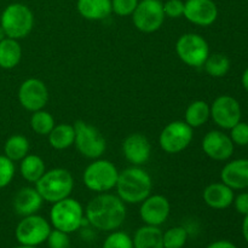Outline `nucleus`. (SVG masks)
<instances>
[{"mask_svg": "<svg viewBox=\"0 0 248 248\" xmlns=\"http://www.w3.org/2000/svg\"><path fill=\"white\" fill-rule=\"evenodd\" d=\"M19 172L24 181L35 184L46 172V165L39 155L28 154L21 160Z\"/></svg>", "mask_w": 248, "mask_h": 248, "instance_id": "obj_25", "label": "nucleus"}, {"mask_svg": "<svg viewBox=\"0 0 248 248\" xmlns=\"http://www.w3.org/2000/svg\"><path fill=\"white\" fill-rule=\"evenodd\" d=\"M176 52L179 60L186 65L200 68L210 56L207 40L198 33H186L176 43Z\"/></svg>", "mask_w": 248, "mask_h": 248, "instance_id": "obj_8", "label": "nucleus"}, {"mask_svg": "<svg viewBox=\"0 0 248 248\" xmlns=\"http://www.w3.org/2000/svg\"><path fill=\"white\" fill-rule=\"evenodd\" d=\"M241 84H242V86H244V89L248 92V68H246V69H245V72L242 73Z\"/></svg>", "mask_w": 248, "mask_h": 248, "instance_id": "obj_40", "label": "nucleus"}, {"mask_svg": "<svg viewBox=\"0 0 248 248\" xmlns=\"http://www.w3.org/2000/svg\"><path fill=\"white\" fill-rule=\"evenodd\" d=\"M211 118V108L210 104L205 101L191 102L186 108L184 114V121L190 126L191 128H198L205 125Z\"/></svg>", "mask_w": 248, "mask_h": 248, "instance_id": "obj_26", "label": "nucleus"}, {"mask_svg": "<svg viewBox=\"0 0 248 248\" xmlns=\"http://www.w3.org/2000/svg\"><path fill=\"white\" fill-rule=\"evenodd\" d=\"M87 223L102 232H114L126 219L125 202L118 195L101 193L89 201L85 210Z\"/></svg>", "mask_w": 248, "mask_h": 248, "instance_id": "obj_1", "label": "nucleus"}, {"mask_svg": "<svg viewBox=\"0 0 248 248\" xmlns=\"http://www.w3.org/2000/svg\"><path fill=\"white\" fill-rule=\"evenodd\" d=\"M19 104L26 110L34 113L45 108L48 102V90L45 82L36 78H29L19 85L18 93Z\"/></svg>", "mask_w": 248, "mask_h": 248, "instance_id": "obj_13", "label": "nucleus"}, {"mask_svg": "<svg viewBox=\"0 0 248 248\" xmlns=\"http://www.w3.org/2000/svg\"><path fill=\"white\" fill-rule=\"evenodd\" d=\"M85 219L86 218H85L84 208L81 203L75 199L65 198L52 203L50 220L55 229L72 234L81 228Z\"/></svg>", "mask_w": 248, "mask_h": 248, "instance_id": "obj_5", "label": "nucleus"}, {"mask_svg": "<svg viewBox=\"0 0 248 248\" xmlns=\"http://www.w3.org/2000/svg\"><path fill=\"white\" fill-rule=\"evenodd\" d=\"M232 205H234L235 210L237 211V213L242 216L248 215V193L244 191V193H240L239 195H236L232 201Z\"/></svg>", "mask_w": 248, "mask_h": 248, "instance_id": "obj_37", "label": "nucleus"}, {"mask_svg": "<svg viewBox=\"0 0 248 248\" xmlns=\"http://www.w3.org/2000/svg\"><path fill=\"white\" fill-rule=\"evenodd\" d=\"M123 154L133 166L147 164L152 155L149 140L142 133H131L123 142Z\"/></svg>", "mask_w": 248, "mask_h": 248, "instance_id": "obj_17", "label": "nucleus"}, {"mask_svg": "<svg viewBox=\"0 0 248 248\" xmlns=\"http://www.w3.org/2000/svg\"><path fill=\"white\" fill-rule=\"evenodd\" d=\"M22 60V47L18 40L5 38L0 41V68L14 69Z\"/></svg>", "mask_w": 248, "mask_h": 248, "instance_id": "obj_23", "label": "nucleus"}, {"mask_svg": "<svg viewBox=\"0 0 248 248\" xmlns=\"http://www.w3.org/2000/svg\"><path fill=\"white\" fill-rule=\"evenodd\" d=\"M229 137L232 138V143L240 147L248 145V124L240 121L236 125L230 128Z\"/></svg>", "mask_w": 248, "mask_h": 248, "instance_id": "obj_33", "label": "nucleus"}, {"mask_svg": "<svg viewBox=\"0 0 248 248\" xmlns=\"http://www.w3.org/2000/svg\"><path fill=\"white\" fill-rule=\"evenodd\" d=\"M202 67L210 77L223 78L229 73L230 60L223 53H210Z\"/></svg>", "mask_w": 248, "mask_h": 248, "instance_id": "obj_28", "label": "nucleus"}, {"mask_svg": "<svg viewBox=\"0 0 248 248\" xmlns=\"http://www.w3.org/2000/svg\"><path fill=\"white\" fill-rule=\"evenodd\" d=\"M119 171L115 165L106 159H96L85 169L82 181L89 190L97 194L108 193L115 188Z\"/></svg>", "mask_w": 248, "mask_h": 248, "instance_id": "obj_6", "label": "nucleus"}, {"mask_svg": "<svg viewBox=\"0 0 248 248\" xmlns=\"http://www.w3.org/2000/svg\"><path fill=\"white\" fill-rule=\"evenodd\" d=\"M210 108L211 119L223 130H230L232 126L241 121V106L234 97L222 94L212 102Z\"/></svg>", "mask_w": 248, "mask_h": 248, "instance_id": "obj_12", "label": "nucleus"}, {"mask_svg": "<svg viewBox=\"0 0 248 248\" xmlns=\"http://www.w3.org/2000/svg\"><path fill=\"white\" fill-rule=\"evenodd\" d=\"M194 128L186 121H172L162 128L159 136V144L167 154H178L189 147L194 137Z\"/></svg>", "mask_w": 248, "mask_h": 248, "instance_id": "obj_9", "label": "nucleus"}, {"mask_svg": "<svg viewBox=\"0 0 248 248\" xmlns=\"http://www.w3.org/2000/svg\"><path fill=\"white\" fill-rule=\"evenodd\" d=\"M46 241L50 248H70L69 234L58 229H51Z\"/></svg>", "mask_w": 248, "mask_h": 248, "instance_id": "obj_35", "label": "nucleus"}, {"mask_svg": "<svg viewBox=\"0 0 248 248\" xmlns=\"http://www.w3.org/2000/svg\"><path fill=\"white\" fill-rule=\"evenodd\" d=\"M234 198V190L223 182L208 184L203 189L202 193V199L205 203L213 210H225V208L230 207L232 205Z\"/></svg>", "mask_w": 248, "mask_h": 248, "instance_id": "obj_20", "label": "nucleus"}, {"mask_svg": "<svg viewBox=\"0 0 248 248\" xmlns=\"http://www.w3.org/2000/svg\"><path fill=\"white\" fill-rule=\"evenodd\" d=\"M51 225L47 220L39 215L23 217L17 224L15 236L19 245L38 247L47 240Z\"/></svg>", "mask_w": 248, "mask_h": 248, "instance_id": "obj_10", "label": "nucleus"}, {"mask_svg": "<svg viewBox=\"0 0 248 248\" xmlns=\"http://www.w3.org/2000/svg\"><path fill=\"white\" fill-rule=\"evenodd\" d=\"M102 248H133V241L128 234L124 232H111L104 240Z\"/></svg>", "mask_w": 248, "mask_h": 248, "instance_id": "obj_31", "label": "nucleus"}, {"mask_svg": "<svg viewBox=\"0 0 248 248\" xmlns=\"http://www.w3.org/2000/svg\"><path fill=\"white\" fill-rule=\"evenodd\" d=\"M165 248H183L188 240V232L183 227H173L162 234Z\"/></svg>", "mask_w": 248, "mask_h": 248, "instance_id": "obj_30", "label": "nucleus"}, {"mask_svg": "<svg viewBox=\"0 0 248 248\" xmlns=\"http://www.w3.org/2000/svg\"><path fill=\"white\" fill-rule=\"evenodd\" d=\"M5 38H7V36H6V34H5L4 29H2V28H1V26H0V41L4 40Z\"/></svg>", "mask_w": 248, "mask_h": 248, "instance_id": "obj_41", "label": "nucleus"}, {"mask_svg": "<svg viewBox=\"0 0 248 248\" xmlns=\"http://www.w3.org/2000/svg\"><path fill=\"white\" fill-rule=\"evenodd\" d=\"M183 16L195 26L208 27L217 19L218 7L213 0H186Z\"/></svg>", "mask_w": 248, "mask_h": 248, "instance_id": "obj_16", "label": "nucleus"}, {"mask_svg": "<svg viewBox=\"0 0 248 248\" xmlns=\"http://www.w3.org/2000/svg\"><path fill=\"white\" fill-rule=\"evenodd\" d=\"M162 234L159 227L145 224L136 232L132 240L133 248H165Z\"/></svg>", "mask_w": 248, "mask_h": 248, "instance_id": "obj_22", "label": "nucleus"}, {"mask_svg": "<svg viewBox=\"0 0 248 248\" xmlns=\"http://www.w3.org/2000/svg\"><path fill=\"white\" fill-rule=\"evenodd\" d=\"M171 212V205L167 198L155 194L149 195L140 202V216L144 224L160 227L169 218Z\"/></svg>", "mask_w": 248, "mask_h": 248, "instance_id": "obj_15", "label": "nucleus"}, {"mask_svg": "<svg viewBox=\"0 0 248 248\" xmlns=\"http://www.w3.org/2000/svg\"><path fill=\"white\" fill-rule=\"evenodd\" d=\"M203 153L215 161H227L234 154L235 144L229 135L218 130L206 133L201 143Z\"/></svg>", "mask_w": 248, "mask_h": 248, "instance_id": "obj_14", "label": "nucleus"}, {"mask_svg": "<svg viewBox=\"0 0 248 248\" xmlns=\"http://www.w3.org/2000/svg\"><path fill=\"white\" fill-rule=\"evenodd\" d=\"M132 22L142 33H154L165 22V12L160 0H140L133 11Z\"/></svg>", "mask_w": 248, "mask_h": 248, "instance_id": "obj_11", "label": "nucleus"}, {"mask_svg": "<svg viewBox=\"0 0 248 248\" xmlns=\"http://www.w3.org/2000/svg\"><path fill=\"white\" fill-rule=\"evenodd\" d=\"M28 138L22 135H12L6 140L4 144V155L11 161H21L29 153Z\"/></svg>", "mask_w": 248, "mask_h": 248, "instance_id": "obj_27", "label": "nucleus"}, {"mask_svg": "<svg viewBox=\"0 0 248 248\" xmlns=\"http://www.w3.org/2000/svg\"><path fill=\"white\" fill-rule=\"evenodd\" d=\"M35 189L44 201L55 203L69 198L74 189V179L68 170L57 167L46 171L35 183Z\"/></svg>", "mask_w": 248, "mask_h": 248, "instance_id": "obj_3", "label": "nucleus"}, {"mask_svg": "<svg viewBox=\"0 0 248 248\" xmlns=\"http://www.w3.org/2000/svg\"><path fill=\"white\" fill-rule=\"evenodd\" d=\"M164 6L165 16L171 18H179L184 14V1L182 0H167Z\"/></svg>", "mask_w": 248, "mask_h": 248, "instance_id": "obj_36", "label": "nucleus"}, {"mask_svg": "<svg viewBox=\"0 0 248 248\" xmlns=\"http://www.w3.org/2000/svg\"><path fill=\"white\" fill-rule=\"evenodd\" d=\"M75 147L87 159H99L107 149L106 138L94 126L82 120L75 121Z\"/></svg>", "mask_w": 248, "mask_h": 248, "instance_id": "obj_7", "label": "nucleus"}, {"mask_svg": "<svg viewBox=\"0 0 248 248\" xmlns=\"http://www.w3.org/2000/svg\"><path fill=\"white\" fill-rule=\"evenodd\" d=\"M140 0H111V12L121 17L131 16Z\"/></svg>", "mask_w": 248, "mask_h": 248, "instance_id": "obj_34", "label": "nucleus"}, {"mask_svg": "<svg viewBox=\"0 0 248 248\" xmlns=\"http://www.w3.org/2000/svg\"><path fill=\"white\" fill-rule=\"evenodd\" d=\"M0 26L7 38L21 40L29 35L34 26L31 10L21 2L7 5L0 16Z\"/></svg>", "mask_w": 248, "mask_h": 248, "instance_id": "obj_4", "label": "nucleus"}, {"mask_svg": "<svg viewBox=\"0 0 248 248\" xmlns=\"http://www.w3.org/2000/svg\"><path fill=\"white\" fill-rule=\"evenodd\" d=\"M55 118L48 111L40 109L31 114V127L34 133L39 136H48V133L55 127Z\"/></svg>", "mask_w": 248, "mask_h": 248, "instance_id": "obj_29", "label": "nucleus"}, {"mask_svg": "<svg viewBox=\"0 0 248 248\" xmlns=\"http://www.w3.org/2000/svg\"><path fill=\"white\" fill-rule=\"evenodd\" d=\"M79 14L89 21H102L111 14V0H78Z\"/></svg>", "mask_w": 248, "mask_h": 248, "instance_id": "obj_21", "label": "nucleus"}, {"mask_svg": "<svg viewBox=\"0 0 248 248\" xmlns=\"http://www.w3.org/2000/svg\"><path fill=\"white\" fill-rule=\"evenodd\" d=\"M15 162L5 155H0V189L5 188L12 182L15 177Z\"/></svg>", "mask_w": 248, "mask_h": 248, "instance_id": "obj_32", "label": "nucleus"}, {"mask_svg": "<svg viewBox=\"0 0 248 248\" xmlns=\"http://www.w3.org/2000/svg\"><path fill=\"white\" fill-rule=\"evenodd\" d=\"M115 189L125 203H140L152 193V177L140 166L128 167L119 172Z\"/></svg>", "mask_w": 248, "mask_h": 248, "instance_id": "obj_2", "label": "nucleus"}, {"mask_svg": "<svg viewBox=\"0 0 248 248\" xmlns=\"http://www.w3.org/2000/svg\"><path fill=\"white\" fill-rule=\"evenodd\" d=\"M15 248H36V247H33V246H24V245H19V246L15 247Z\"/></svg>", "mask_w": 248, "mask_h": 248, "instance_id": "obj_42", "label": "nucleus"}, {"mask_svg": "<svg viewBox=\"0 0 248 248\" xmlns=\"http://www.w3.org/2000/svg\"><path fill=\"white\" fill-rule=\"evenodd\" d=\"M43 198L35 188L24 186L16 193L12 206L17 215L21 217H27V216L36 215L43 206Z\"/></svg>", "mask_w": 248, "mask_h": 248, "instance_id": "obj_19", "label": "nucleus"}, {"mask_svg": "<svg viewBox=\"0 0 248 248\" xmlns=\"http://www.w3.org/2000/svg\"><path fill=\"white\" fill-rule=\"evenodd\" d=\"M48 143L56 150H64L74 145L75 128L69 124H58L55 125L47 136Z\"/></svg>", "mask_w": 248, "mask_h": 248, "instance_id": "obj_24", "label": "nucleus"}, {"mask_svg": "<svg viewBox=\"0 0 248 248\" xmlns=\"http://www.w3.org/2000/svg\"><path fill=\"white\" fill-rule=\"evenodd\" d=\"M244 222H242V235L248 244V215L244 216Z\"/></svg>", "mask_w": 248, "mask_h": 248, "instance_id": "obj_39", "label": "nucleus"}, {"mask_svg": "<svg viewBox=\"0 0 248 248\" xmlns=\"http://www.w3.org/2000/svg\"><path fill=\"white\" fill-rule=\"evenodd\" d=\"M220 181L232 190L248 188V159H236L227 162L220 172Z\"/></svg>", "mask_w": 248, "mask_h": 248, "instance_id": "obj_18", "label": "nucleus"}, {"mask_svg": "<svg viewBox=\"0 0 248 248\" xmlns=\"http://www.w3.org/2000/svg\"><path fill=\"white\" fill-rule=\"evenodd\" d=\"M207 248H237V246H235L232 242L227 241V240H218V241L208 245Z\"/></svg>", "mask_w": 248, "mask_h": 248, "instance_id": "obj_38", "label": "nucleus"}]
</instances>
